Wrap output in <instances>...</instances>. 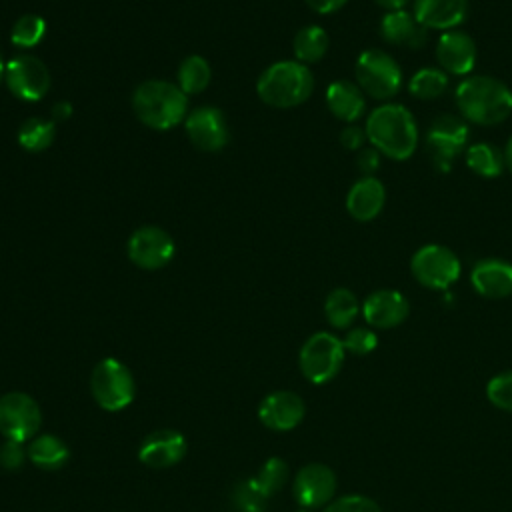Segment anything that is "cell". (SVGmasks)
Listing matches in <instances>:
<instances>
[{
  "mask_svg": "<svg viewBox=\"0 0 512 512\" xmlns=\"http://www.w3.org/2000/svg\"><path fill=\"white\" fill-rule=\"evenodd\" d=\"M364 130L370 144L390 160H406L418 146V124L412 112L396 102L376 106Z\"/></svg>",
  "mask_w": 512,
  "mask_h": 512,
  "instance_id": "cell-1",
  "label": "cell"
},
{
  "mask_svg": "<svg viewBox=\"0 0 512 512\" xmlns=\"http://www.w3.org/2000/svg\"><path fill=\"white\" fill-rule=\"evenodd\" d=\"M454 98L462 118L472 124L494 126L512 114V90L494 76L476 74L464 78Z\"/></svg>",
  "mask_w": 512,
  "mask_h": 512,
  "instance_id": "cell-2",
  "label": "cell"
},
{
  "mask_svg": "<svg viewBox=\"0 0 512 512\" xmlns=\"http://www.w3.org/2000/svg\"><path fill=\"white\" fill-rule=\"evenodd\" d=\"M132 108L144 126L152 130H170L184 120L188 96L178 88V84L146 80L134 90Z\"/></svg>",
  "mask_w": 512,
  "mask_h": 512,
  "instance_id": "cell-3",
  "label": "cell"
},
{
  "mask_svg": "<svg viewBox=\"0 0 512 512\" xmlns=\"http://www.w3.org/2000/svg\"><path fill=\"white\" fill-rule=\"evenodd\" d=\"M314 90L310 68L298 60H280L268 66L258 82V98L272 108H294L304 104Z\"/></svg>",
  "mask_w": 512,
  "mask_h": 512,
  "instance_id": "cell-4",
  "label": "cell"
},
{
  "mask_svg": "<svg viewBox=\"0 0 512 512\" xmlns=\"http://www.w3.org/2000/svg\"><path fill=\"white\" fill-rule=\"evenodd\" d=\"M90 392L102 410L118 412L132 404L136 382L130 368L118 358H102L90 374Z\"/></svg>",
  "mask_w": 512,
  "mask_h": 512,
  "instance_id": "cell-5",
  "label": "cell"
},
{
  "mask_svg": "<svg viewBox=\"0 0 512 512\" xmlns=\"http://www.w3.org/2000/svg\"><path fill=\"white\" fill-rule=\"evenodd\" d=\"M356 84L374 100H388L400 92L402 68L394 56L384 50H364L354 64Z\"/></svg>",
  "mask_w": 512,
  "mask_h": 512,
  "instance_id": "cell-6",
  "label": "cell"
},
{
  "mask_svg": "<svg viewBox=\"0 0 512 512\" xmlns=\"http://www.w3.org/2000/svg\"><path fill=\"white\" fill-rule=\"evenodd\" d=\"M344 344L332 332H316L312 334L300 348L298 364L304 378L312 384L330 382L344 364Z\"/></svg>",
  "mask_w": 512,
  "mask_h": 512,
  "instance_id": "cell-7",
  "label": "cell"
},
{
  "mask_svg": "<svg viewBox=\"0 0 512 512\" xmlns=\"http://www.w3.org/2000/svg\"><path fill=\"white\" fill-rule=\"evenodd\" d=\"M412 276L430 290L450 288L462 272L460 258L442 244H426L418 248L410 260Z\"/></svg>",
  "mask_w": 512,
  "mask_h": 512,
  "instance_id": "cell-8",
  "label": "cell"
},
{
  "mask_svg": "<svg viewBox=\"0 0 512 512\" xmlns=\"http://www.w3.org/2000/svg\"><path fill=\"white\" fill-rule=\"evenodd\" d=\"M42 424L38 402L26 392H6L0 396V434L4 440L30 442Z\"/></svg>",
  "mask_w": 512,
  "mask_h": 512,
  "instance_id": "cell-9",
  "label": "cell"
},
{
  "mask_svg": "<svg viewBox=\"0 0 512 512\" xmlns=\"http://www.w3.org/2000/svg\"><path fill=\"white\" fill-rule=\"evenodd\" d=\"M466 142L468 124L454 114H442L428 126L426 150L432 164L440 172H450L454 160L460 156Z\"/></svg>",
  "mask_w": 512,
  "mask_h": 512,
  "instance_id": "cell-10",
  "label": "cell"
},
{
  "mask_svg": "<svg viewBox=\"0 0 512 512\" xmlns=\"http://www.w3.org/2000/svg\"><path fill=\"white\" fill-rule=\"evenodd\" d=\"M4 82L18 100L38 102L50 90V72L34 54H18L6 64Z\"/></svg>",
  "mask_w": 512,
  "mask_h": 512,
  "instance_id": "cell-11",
  "label": "cell"
},
{
  "mask_svg": "<svg viewBox=\"0 0 512 512\" xmlns=\"http://www.w3.org/2000/svg\"><path fill=\"white\" fill-rule=\"evenodd\" d=\"M336 488L338 482L334 470L320 462H310L302 466L292 482L294 500L300 504V508L306 510L328 506L334 500Z\"/></svg>",
  "mask_w": 512,
  "mask_h": 512,
  "instance_id": "cell-12",
  "label": "cell"
},
{
  "mask_svg": "<svg viewBox=\"0 0 512 512\" xmlns=\"http://www.w3.org/2000/svg\"><path fill=\"white\" fill-rule=\"evenodd\" d=\"M128 258L142 270L164 268L174 256L172 236L158 226H142L128 238Z\"/></svg>",
  "mask_w": 512,
  "mask_h": 512,
  "instance_id": "cell-13",
  "label": "cell"
},
{
  "mask_svg": "<svg viewBox=\"0 0 512 512\" xmlns=\"http://www.w3.org/2000/svg\"><path fill=\"white\" fill-rule=\"evenodd\" d=\"M190 142L204 152H218L228 144L230 130L222 110L214 106H200L192 110L184 120Z\"/></svg>",
  "mask_w": 512,
  "mask_h": 512,
  "instance_id": "cell-14",
  "label": "cell"
},
{
  "mask_svg": "<svg viewBox=\"0 0 512 512\" xmlns=\"http://www.w3.org/2000/svg\"><path fill=\"white\" fill-rule=\"evenodd\" d=\"M306 414L304 400L290 390H276L258 404V420L274 432L294 430Z\"/></svg>",
  "mask_w": 512,
  "mask_h": 512,
  "instance_id": "cell-15",
  "label": "cell"
},
{
  "mask_svg": "<svg viewBox=\"0 0 512 512\" xmlns=\"http://www.w3.org/2000/svg\"><path fill=\"white\" fill-rule=\"evenodd\" d=\"M410 314L406 296L392 288H382L366 296L362 302V316L372 328H394Z\"/></svg>",
  "mask_w": 512,
  "mask_h": 512,
  "instance_id": "cell-16",
  "label": "cell"
},
{
  "mask_svg": "<svg viewBox=\"0 0 512 512\" xmlns=\"http://www.w3.org/2000/svg\"><path fill=\"white\" fill-rule=\"evenodd\" d=\"M184 456H186V438L172 428H160L150 432L138 448L140 462L150 468L176 466Z\"/></svg>",
  "mask_w": 512,
  "mask_h": 512,
  "instance_id": "cell-17",
  "label": "cell"
},
{
  "mask_svg": "<svg viewBox=\"0 0 512 512\" xmlns=\"http://www.w3.org/2000/svg\"><path fill=\"white\" fill-rule=\"evenodd\" d=\"M436 60L444 72L468 76L476 64V42L462 30H448L438 38Z\"/></svg>",
  "mask_w": 512,
  "mask_h": 512,
  "instance_id": "cell-18",
  "label": "cell"
},
{
  "mask_svg": "<svg viewBox=\"0 0 512 512\" xmlns=\"http://www.w3.org/2000/svg\"><path fill=\"white\" fill-rule=\"evenodd\" d=\"M472 288L490 300L512 296V264L502 258H484L470 272Z\"/></svg>",
  "mask_w": 512,
  "mask_h": 512,
  "instance_id": "cell-19",
  "label": "cell"
},
{
  "mask_svg": "<svg viewBox=\"0 0 512 512\" xmlns=\"http://www.w3.org/2000/svg\"><path fill=\"white\" fill-rule=\"evenodd\" d=\"M414 18L426 30H456L468 16V0H414Z\"/></svg>",
  "mask_w": 512,
  "mask_h": 512,
  "instance_id": "cell-20",
  "label": "cell"
},
{
  "mask_svg": "<svg viewBox=\"0 0 512 512\" xmlns=\"http://www.w3.org/2000/svg\"><path fill=\"white\" fill-rule=\"evenodd\" d=\"M386 204V188L376 176H362L346 194V210L358 222L374 220Z\"/></svg>",
  "mask_w": 512,
  "mask_h": 512,
  "instance_id": "cell-21",
  "label": "cell"
},
{
  "mask_svg": "<svg viewBox=\"0 0 512 512\" xmlns=\"http://www.w3.org/2000/svg\"><path fill=\"white\" fill-rule=\"evenodd\" d=\"M380 36L394 46L420 48L426 44L428 30L414 18L412 12L392 10L380 20Z\"/></svg>",
  "mask_w": 512,
  "mask_h": 512,
  "instance_id": "cell-22",
  "label": "cell"
},
{
  "mask_svg": "<svg viewBox=\"0 0 512 512\" xmlns=\"http://www.w3.org/2000/svg\"><path fill=\"white\" fill-rule=\"evenodd\" d=\"M326 106L338 120L354 124L366 112V94L356 82L334 80L326 90Z\"/></svg>",
  "mask_w": 512,
  "mask_h": 512,
  "instance_id": "cell-23",
  "label": "cell"
},
{
  "mask_svg": "<svg viewBox=\"0 0 512 512\" xmlns=\"http://www.w3.org/2000/svg\"><path fill=\"white\" fill-rule=\"evenodd\" d=\"M28 460L40 470H60L70 460L66 442L54 434H36L28 446Z\"/></svg>",
  "mask_w": 512,
  "mask_h": 512,
  "instance_id": "cell-24",
  "label": "cell"
},
{
  "mask_svg": "<svg viewBox=\"0 0 512 512\" xmlns=\"http://www.w3.org/2000/svg\"><path fill=\"white\" fill-rule=\"evenodd\" d=\"M362 312V306L352 290L348 288H334L324 302V314L332 328H348L356 316Z\"/></svg>",
  "mask_w": 512,
  "mask_h": 512,
  "instance_id": "cell-25",
  "label": "cell"
},
{
  "mask_svg": "<svg viewBox=\"0 0 512 512\" xmlns=\"http://www.w3.org/2000/svg\"><path fill=\"white\" fill-rule=\"evenodd\" d=\"M328 46H330L328 32L314 24L300 28L292 42L294 56L302 64H312V62L322 60L324 54L328 52Z\"/></svg>",
  "mask_w": 512,
  "mask_h": 512,
  "instance_id": "cell-26",
  "label": "cell"
},
{
  "mask_svg": "<svg viewBox=\"0 0 512 512\" xmlns=\"http://www.w3.org/2000/svg\"><path fill=\"white\" fill-rule=\"evenodd\" d=\"M466 166L482 178H496L502 174L506 162L504 152L490 142H476L466 150Z\"/></svg>",
  "mask_w": 512,
  "mask_h": 512,
  "instance_id": "cell-27",
  "label": "cell"
},
{
  "mask_svg": "<svg viewBox=\"0 0 512 512\" xmlns=\"http://www.w3.org/2000/svg\"><path fill=\"white\" fill-rule=\"evenodd\" d=\"M212 70L206 58L192 54L184 58L178 66V88L188 96V94H198L204 92L210 84Z\"/></svg>",
  "mask_w": 512,
  "mask_h": 512,
  "instance_id": "cell-28",
  "label": "cell"
},
{
  "mask_svg": "<svg viewBox=\"0 0 512 512\" xmlns=\"http://www.w3.org/2000/svg\"><path fill=\"white\" fill-rule=\"evenodd\" d=\"M56 136V124L54 120L44 118H28L18 128V144L26 152H42L52 146Z\"/></svg>",
  "mask_w": 512,
  "mask_h": 512,
  "instance_id": "cell-29",
  "label": "cell"
},
{
  "mask_svg": "<svg viewBox=\"0 0 512 512\" xmlns=\"http://www.w3.org/2000/svg\"><path fill=\"white\" fill-rule=\"evenodd\" d=\"M288 476H290V468H288L286 460H282L280 456H270L258 468V472L250 478V482L268 500L286 484Z\"/></svg>",
  "mask_w": 512,
  "mask_h": 512,
  "instance_id": "cell-30",
  "label": "cell"
},
{
  "mask_svg": "<svg viewBox=\"0 0 512 512\" xmlns=\"http://www.w3.org/2000/svg\"><path fill=\"white\" fill-rule=\"evenodd\" d=\"M446 88H448V74L442 68H434V66L420 68L410 78V84H408L410 94L418 100H434L442 96Z\"/></svg>",
  "mask_w": 512,
  "mask_h": 512,
  "instance_id": "cell-31",
  "label": "cell"
},
{
  "mask_svg": "<svg viewBox=\"0 0 512 512\" xmlns=\"http://www.w3.org/2000/svg\"><path fill=\"white\" fill-rule=\"evenodd\" d=\"M44 34H46L44 18L38 14H24L14 22L10 30V40L18 48H32L40 44Z\"/></svg>",
  "mask_w": 512,
  "mask_h": 512,
  "instance_id": "cell-32",
  "label": "cell"
},
{
  "mask_svg": "<svg viewBox=\"0 0 512 512\" xmlns=\"http://www.w3.org/2000/svg\"><path fill=\"white\" fill-rule=\"evenodd\" d=\"M486 398L492 406L512 412V370L500 372L488 380Z\"/></svg>",
  "mask_w": 512,
  "mask_h": 512,
  "instance_id": "cell-33",
  "label": "cell"
},
{
  "mask_svg": "<svg viewBox=\"0 0 512 512\" xmlns=\"http://www.w3.org/2000/svg\"><path fill=\"white\" fill-rule=\"evenodd\" d=\"M342 344H344V350H346V352H350V354H354V356H366V354H370V352L376 350V346H378V336H376V332L370 330V328L356 326V328H352V330L346 332Z\"/></svg>",
  "mask_w": 512,
  "mask_h": 512,
  "instance_id": "cell-34",
  "label": "cell"
},
{
  "mask_svg": "<svg viewBox=\"0 0 512 512\" xmlns=\"http://www.w3.org/2000/svg\"><path fill=\"white\" fill-rule=\"evenodd\" d=\"M232 500L240 512H264L266 508V498L252 486L250 480H244L234 488Z\"/></svg>",
  "mask_w": 512,
  "mask_h": 512,
  "instance_id": "cell-35",
  "label": "cell"
},
{
  "mask_svg": "<svg viewBox=\"0 0 512 512\" xmlns=\"http://www.w3.org/2000/svg\"><path fill=\"white\" fill-rule=\"evenodd\" d=\"M324 512H380V506L362 494H346L332 500Z\"/></svg>",
  "mask_w": 512,
  "mask_h": 512,
  "instance_id": "cell-36",
  "label": "cell"
},
{
  "mask_svg": "<svg viewBox=\"0 0 512 512\" xmlns=\"http://www.w3.org/2000/svg\"><path fill=\"white\" fill-rule=\"evenodd\" d=\"M26 458H28V452H26L22 442L4 440V444L0 446V466L8 472H14V470L22 468Z\"/></svg>",
  "mask_w": 512,
  "mask_h": 512,
  "instance_id": "cell-37",
  "label": "cell"
},
{
  "mask_svg": "<svg viewBox=\"0 0 512 512\" xmlns=\"http://www.w3.org/2000/svg\"><path fill=\"white\" fill-rule=\"evenodd\" d=\"M366 142V130H362L360 126L356 124H348L342 132H340V144L350 150V152H356V150H362Z\"/></svg>",
  "mask_w": 512,
  "mask_h": 512,
  "instance_id": "cell-38",
  "label": "cell"
},
{
  "mask_svg": "<svg viewBox=\"0 0 512 512\" xmlns=\"http://www.w3.org/2000/svg\"><path fill=\"white\" fill-rule=\"evenodd\" d=\"M356 164H358V168H360V172H362L364 176H372V174L378 170V166H380V152H378L374 146L362 148V150L358 152Z\"/></svg>",
  "mask_w": 512,
  "mask_h": 512,
  "instance_id": "cell-39",
  "label": "cell"
},
{
  "mask_svg": "<svg viewBox=\"0 0 512 512\" xmlns=\"http://www.w3.org/2000/svg\"><path fill=\"white\" fill-rule=\"evenodd\" d=\"M316 14H332L340 10L348 0H304Z\"/></svg>",
  "mask_w": 512,
  "mask_h": 512,
  "instance_id": "cell-40",
  "label": "cell"
},
{
  "mask_svg": "<svg viewBox=\"0 0 512 512\" xmlns=\"http://www.w3.org/2000/svg\"><path fill=\"white\" fill-rule=\"evenodd\" d=\"M72 116V104L70 102H56L52 106V120H68Z\"/></svg>",
  "mask_w": 512,
  "mask_h": 512,
  "instance_id": "cell-41",
  "label": "cell"
},
{
  "mask_svg": "<svg viewBox=\"0 0 512 512\" xmlns=\"http://www.w3.org/2000/svg\"><path fill=\"white\" fill-rule=\"evenodd\" d=\"M378 6L386 8L388 12L392 10H404V6L410 2V0H374Z\"/></svg>",
  "mask_w": 512,
  "mask_h": 512,
  "instance_id": "cell-42",
  "label": "cell"
},
{
  "mask_svg": "<svg viewBox=\"0 0 512 512\" xmlns=\"http://www.w3.org/2000/svg\"><path fill=\"white\" fill-rule=\"evenodd\" d=\"M504 162H506L508 170L512 172V136H510V140L506 142V148H504Z\"/></svg>",
  "mask_w": 512,
  "mask_h": 512,
  "instance_id": "cell-43",
  "label": "cell"
},
{
  "mask_svg": "<svg viewBox=\"0 0 512 512\" xmlns=\"http://www.w3.org/2000/svg\"><path fill=\"white\" fill-rule=\"evenodd\" d=\"M4 72H6V64H4L2 58H0V84L4 82Z\"/></svg>",
  "mask_w": 512,
  "mask_h": 512,
  "instance_id": "cell-44",
  "label": "cell"
},
{
  "mask_svg": "<svg viewBox=\"0 0 512 512\" xmlns=\"http://www.w3.org/2000/svg\"><path fill=\"white\" fill-rule=\"evenodd\" d=\"M296 512H312V510H306V508H300V510H296Z\"/></svg>",
  "mask_w": 512,
  "mask_h": 512,
  "instance_id": "cell-45",
  "label": "cell"
}]
</instances>
